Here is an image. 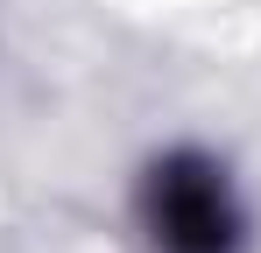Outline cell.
Wrapping results in <instances>:
<instances>
[{"instance_id":"obj_1","label":"cell","mask_w":261,"mask_h":253,"mask_svg":"<svg viewBox=\"0 0 261 253\" xmlns=\"http://www.w3.org/2000/svg\"><path fill=\"white\" fill-rule=\"evenodd\" d=\"M148 225L163 253H233L240 246V211L219 162L205 155H170L148 176Z\"/></svg>"}]
</instances>
